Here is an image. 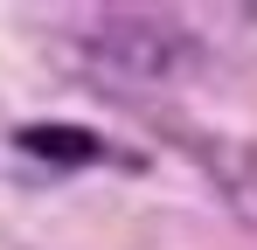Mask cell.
I'll list each match as a JSON object with an SVG mask.
<instances>
[{
    "mask_svg": "<svg viewBox=\"0 0 257 250\" xmlns=\"http://www.w3.org/2000/svg\"><path fill=\"white\" fill-rule=\"evenodd\" d=\"M28 146L35 153H90V139H77V132H28Z\"/></svg>",
    "mask_w": 257,
    "mask_h": 250,
    "instance_id": "6da1fadb",
    "label": "cell"
}]
</instances>
